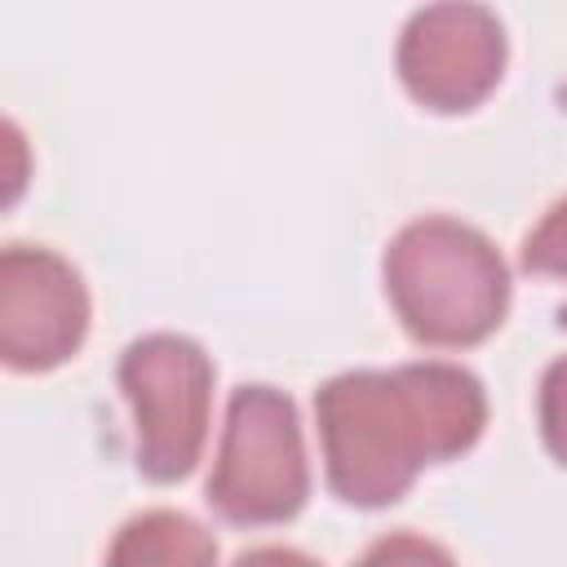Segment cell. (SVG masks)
I'll list each match as a JSON object with an SVG mask.
<instances>
[{
  "instance_id": "1",
  "label": "cell",
  "mask_w": 567,
  "mask_h": 567,
  "mask_svg": "<svg viewBox=\"0 0 567 567\" xmlns=\"http://www.w3.org/2000/svg\"><path fill=\"white\" fill-rule=\"evenodd\" d=\"M323 478L354 509H385L421 470L465 456L487 430L483 381L443 359L337 372L315 390Z\"/></svg>"
},
{
  "instance_id": "2",
  "label": "cell",
  "mask_w": 567,
  "mask_h": 567,
  "mask_svg": "<svg viewBox=\"0 0 567 567\" xmlns=\"http://www.w3.org/2000/svg\"><path fill=\"white\" fill-rule=\"evenodd\" d=\"M385 297L403 332L430 350H470L509 315V266L470 221L416 217L381 257Z\"/></svg>"
},
{
  "instance_id": "3",
  "label": "cell",
  "mask_w": 567,
  "mask_h": 567,
  "mask_svg": "<svg viewBox=\"0 0 567 567\" xmlns=\"http://www.w3.org/2000/svg\"><path fill=\"white\" fill-rule=\"evenodd\" d=\"M306 496L310 461L297 403L275 385H239L226 403L204 501L235 527H275L297 518Z\"/></svg>"
},
{
  "instance_id": "4",
  "label": "cell",
  "mask_w": 567,
  "mask_h": 567,
  "mask_svg": "<svg viewBox=\"0 0 567 567\" xmlns=\"http://www.w3.org/2000/svg\"><path fill=\"white\" fill-rule=\"evenodd\" d=\"M133 412V461L151 483H182L208 443L213 381L208 350L182 332H146L124 346L115 368Z\"/></svg>"
},
{
  "instance_id": "5",
  "label": "cell",
  "mask_w": 567,
  "mask_h": 567,
  "mask_svg": "<svg viewBox=\"0 0 567 567\" xmlns=\"http://www.w3.org/2000/svg\"><path fill=\"white\" fill-rule=\"evenodd\" d=\"M509 58L505 22L487 4H425L394 44V71L408 97L434 115H461L487 102Z\"/></svg>"
},
{
  "instance_id": "6",
  "label": "cell",
  "mask_w": 567,
  "mask_h": 567,
  "mask_svg": "<svg viewBox=\"0 0 567 567\" xmlns=\"http://www.w3.org/2000/svg\"><path fill=\"white\" fill-rule=\"evenodd\" d=\"M93 301L80 270L44 244L0 252V359L13 372H53L80 354Z\"/></svg>"
},
{
  "instance_id": "7",
  "label": "cell",
  "mask_w": 567,
  "mask_h": 567,
  "mask_svg": "<svg viewBox=\"0 0 567 567\" xmlns=\"http://www.w3.org/2000/svg\"><path fill=\"white\" fill-rule=\"evenodd\" d=\"M102 567H217V536L182 509H142L120 523Z\"/></svg>"
},
{
  "instance_id": "8",
  "label": "cell",
  "mask_w": 567,
  "mask_h": 567,
  "mask_svg": "<svg viewBox=\"0 0 567 567\" xmlns=\"http://www.w3.org/2000/svg\"><path fill=\"white\" fill-rule=\"evenodd\" d=\"M354 567H456L452 549L439 545L434 536H421V532H390V536H377L359 558Z\"/></svg>"
},
{
  "instance_id": "9",
  "label": "cell",
  "mask_w": 567,
  "mask_h": 567,
  "mask_svg": "<svg viewBox=\"0 0 567 567\" xmlns=\"http://www.w3.org/2000/svg\"><path fill=\"white\" fill-rule=\"evenodd\" d=\"M523 266L545 279L567 284V195L545 208V217L523 239Z\"/></svg>"
},
{
  "instance_id": "10",
  "label": "cell",
  "mask_w": 567,
  "mask_h": 567,
  "mask_svg": "<svg viewBox=\"0 0 567 567\" xmlns=\"http://www.w3.org/2000/svg\"><path fill=\"white\" fill-rule=\"evenodd\" d=\"M536 425H540V443H545V452L567 470V354H558V359L540 372V390H536Z\"/></svg>"
},
{
  "instance_id": "11",
  "label": "cell",
  "mask_w": 567,
  "mask_h": 567,
  "mask_svg": "<svg viewBox=\"0 0 567 567\" xmlns=\"http://www.w3.org/2000/svg\"><path fill=\"white\" fill-rule=\"evenodd\" d=\"M230 567H323V563L292 545H257V549H244Z\"/></svg>"
}]
</instances>
